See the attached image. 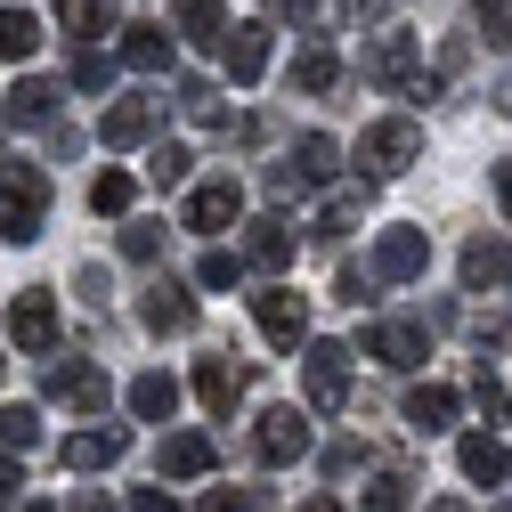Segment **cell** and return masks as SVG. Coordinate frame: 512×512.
<instances>
[{
	"label": "cell",
	"mask_w": 512,
	"mask_h": 512,
	"mask_svg": "<svg viewBox=\"0 0 512 512\" xmlns=\"http://www.w3.org/2000/svg\"><path fill=\"white\" fill-rule=\"evenodd\" d=\"M252 456L261 464H301L309 456V415L301 407H269L261 423H252Z\"/></svg>",
	"instance_id": "7"
},
{
	"label": "cell",
	"mask_w": 512,
	"mask_h": 512,
	"mask_svg": "<svg viewBox=\"0 0 512 512\" xmlns=\"http://www.w3.org/2000/svg\"><path fill=\"white\" fill-rule=\"evenodd\" d=\"M122 456H131V431H122V423H98V431H74V439H66V464H74V472H106V464H122Z\"/></svg>",
	"instance_id": "16"
},
{
	"label": "cell",
	"mask_w": 512,
	"mask_h": 512,
	"mask_svg": "<svg viewBox=\"0 0 512 512\" xmlns=\"http://www.w3.org/2000/svg\"><path fill=\"white\" fill-rule=\"evenodd\" d=\"M0 447H9V456L41 447V407H0Z\"/></svg>",
	"instance_id": "32"
},
{
	"label": "cell",
	"mask_w": 512,
	"mask_h": 512,
	"mask_svg": "<svg viewBox=\"0 0 512 512\" xmlns=\"http://www.w3.org/2000/svg\"><path fill=\"white\" fill-rule=\"evenodd\" d=\"M187 163H196L187 147H155V155H147V179H155V187H187Z\"/></svg>",
	"instance_id": "36"
},
{
	"label": "cell",
	"mask_w": 512,
	"mask_h": 512,
	"mask_svg": "<svg viewBox=\"0 0 512 512\" xmlns=\"http://www.w3.org/2000/svg\"><path fill=\"white\" fill-rule=\"evenodd\" d=\"M407 488H415L407 472H374V480H366V496H358V512H407V504H415Z\"/></svg>",
	"instance_id": "31"
},
{
	"label": "cell",
	"mask_w": 512,
	"mask_h": 512,
	"mask_svg": "<svg viewBox=\"0 0 512 512\" xmlns=\"http://www.w3.org/2000/svg\"><path fill=\"white\" fill-rule=\"evenodd\" d=\"M131 415H139V423H171V415H179V382H171L163 366L131 374Z\"/></svg>",
	"instance_id": "20"
},
{
	"label": "cell",
	"mask_w": 512,
	"mask_h": 512,
	"mask_svg": "<svg viewBox=\"0 0 512 512\" xmlns=\"http://www.w3.org/2000/svg\"><path fill=\"white\" fill-rule=\"evenodd\" d=\"M171 57H179V49H171L163 25H122V66H131V74H163Z\"/></svg>",
	"instance_id": "21"
},
{
	"label": "cell",
	"mask_w": 512,
	"mask_h": 512,
	"mask_svg": "<svg viewBox=\"0 0 512 512\" xmlns=\"http://www.w3.org/2000/svg\"><path fill=\"white\" fill-rule=\"evenodd\" d=\"M472 9H480V17H504V9H512V0H472Z\"/></svg>",
	"instance_id": "49"
},
{
	"label": "cell",
	"mask_w": 512,
	"mask_h": 512,
	"mask_svg": "<svg viewBox=\"0 0 512 512\" xmlns=\"http://www.w3.org/2000/svg\"><path fill=\"white\" fill-rule=\"evenodd\" d=\"M382 285H415L423 269H431V236L423 228H382L374 236V261H366Z\"/></svg>",
	"instance_id": "5"
},
{
	"label": "cell",
	"mask_w": 512,
	"mask_h": 512,
	"mask_svg": "<svg viewBox=\"0 0 512 512\" xmlns=\"http://www.w3.org/2000/svg\"><path fill=\"white\" fill-rule=\"evenodd\" d=\"M212 98H220V90H212L204 74H187V82H179V106H187V114H212Z\"/></svg>",
	"instance_id": "41"
},
{
	"label": "cell",
	"mask_w": 512,
	"mask_h": 512,
	"mask_svg": "<svg viewBox=\"0 0 512 512\" xmlns=\"http://www.w3.org/2000/svg\"><path fill=\"white\" fill-rule=\"evenodd\" d=\"M285 163H293V171H301V179H309V187H317V179H334V163H342V147H334V139H326V131H301V139H293V155H285Z\"/></svg>",
	"instance_id": "28"
},
{
	"label": "cell",
	"mask_w": 512,
	"mask_h": 512,
	"mask_svg": "<svg viewBox=\"0 0 512 512\" xmlns=\"http://www.w3.org/2000/svg\"><path fill=\"white\" fill-rule=\"evenodd\" d=\"M269 9H277V17H293V25H309V17H317V0H269Z\"/></svg>",
	"instance_id": "43"
},
{
	"label": "cell",
	"mask_w": 512,
	"mask_h": 512,
	"mask_svg": "<svg viewBox=\"0 0 512 512\" xmlns=\"http://www.w3.org/2000/svg\"><path fill=\"white\" fill-rule=\"evenodd\" d=\"M196 285H204V293H236V285H244V261H236V252H220V244H212L204 261H196Z\"/></svg>",
	"instance_id": "33"
},
{
	"label": "cell",
	"mask_w": 512,
	"mask_h": 512,
	"mask_svg": "<svg viewBox=\"0 0 512 512\" xmlns=\"http://www.w3.org/2000/svg\"><path fill=\"white\" fill-rule=\"evenodd\" d=\"M212 472V439L204 431H171L163 439V480H204Z\"/></svg>",
	"instance_id": "24"
},
{
	"label": "cell",
	"mask_w": 512,
	"mask_h": 512,
	"mask_svg": "<svg viewBox=\"0 0 512 512\" xmlns=\"http://www.w3.org/2000/svg\"><path fill=\"white\" fill-rule=\"evenodd\" d=\"M423 512H464V504H456V496H439V504H423Z\"/></svg>",
	"instance_id": "51"
},
{
	"label": "cell",
	"mask_w": 512,
	"mask_h": 512,
	"mask_svg": "<svg viewBox=\"0 0 512 512\" xmlns=\"http://www.w3.org/2000/svg\"><path fill=\"white\" fill-rule=\"evenodd\" d=\"M334 293H342L350 309H358V301H374V269H342V277H334Z\"/></svg>",
	"instance_id": "40"
},
{
	"label": "cell",
	"mask_w": 512,
	"mask_h": 512,
	"mask_svg": "<svg viewBox=\"0 0 512 512\" xmlns=\"http://www.w3.org/2000/svg\"><path fill=\"white\" fill-rule=\"evenodd\" d=\"M293 252H301L293 220H252V236H244V269H261V277H285V269H293Z\"/></svg>",
	"instance_id": "13"
},
{
	"label": "cell",
	"mask_w": 512,
	"mask_h": 512,
	"mask_svg": "<svg viewBox=\"0 0 512 512\" xmlns=\"http://www.w3.org/2000/svg\"><path fill=\"white\" fill-rule=\"evenodd\" d=\"M139 512H179V504H171L163 488H139Z\"/></svg>",
	"instance_id": "45"
},
{
	"label": "cell",
	"mask_w": 512,
	"mask_h": 512,
	"mask_svg": "<svg viewBox=\"0 0 512 512\" xmlns=\"http://www.w3.org/2000/svg\"><path fill=\"white\" fill-rule=\"evenodd\" d=\"M196 236H220V228H236L244 220V187L228 179V171H212V179H196L187 187V212H179Z\"/></svg>",
	"instance_id": "4"
},
{
	"label": "cell",
	"mask_w": 512,
	"mask_h": 512,
	"mask_svg": "<svg viewBox=\"0 0 512 512\" xmlns=\"http://www.w3.org/2000/svg\"><path fill=\"white\" fill-rule=\"evenodd\" d=\"M204 512H269V488H212Z\"/></svg>",
	"instance_id": "38"
},
{
	"label": "cell",
	"mask_w": 512,
	"mask_h": 512,
	"mask_svg": "<svg viewBox=\"0 0 512 512\" xmlns=\"http://www.w3.org/2000/svg\"><path fill=\"white\" fill-rule=\"evenodd\" d=\"M358 464H366V447H358V439H334V447H326V472H334V480L358 472Z\"/></svg>",
	"instance_id": "42"
},
{
	"label": "cell",
	"mask_w": 512,
	"mask_h": 512,
	"mask_svg": "<svg viewBox=\"0 0 512 512\" xmlns=\"http://www.w3.org/2000/svg\"><path fill=\"white\" fill-rule=\"evenodd\" d=\"M33 512H49V504H33Z\"/></svg>",
	"instance_id": "53"
},
{
	"label": "cell",
	"mask_w": 512,
	"mask_h": 512,
	"mask_svg": "<svg viewBox=\"0 0 512 512\" xmlns=\"http://www.w3.org/2000/svg\"><path fill=\"white\" fill-rule=\"evenodd\" d=\"M9 342H17V350H33V358H49V350H57V293L25 285V293L9 301Z\"/></svg>",
	"instance_id": "6"
},
{
	"label": "cell",
	"mask_w": 512,
	"mask_h": 512,
	"mask_svg": "<svg viewBox=\"0 0 512 512\" xmlns=\"http://www.w3.org/2000/svg\"><path fill=\"white\" fill-rule=\"evenodd\" d=\"M456 391H447V382H415V391H407V423L415 431H447V423H456Z\"/></svg>",
	"instance_id": "26"
},
{
	"label": "cell",
	"mask_w": 512,
	"mask_h": 512,
	"mask_svg": "<svg viewBox=\"0 0 512 512\" xmlns=\"http://www.w3.org/2000/svg\"><path fill=\"white\" fill-rule=\"evenodd\" d=\"M114 0H57V25H66L74 41H98V33H114Z\"/></svg>",
	"instance_id": "27"
},
{
	"label": "cell",
	"mask_w": 512,
	"mask_h": 512,
	"mask_svg": "<svg viewBox=\"0 0 512 512\" xmlns=\"http://www.w3.org/2000/svg\"><path fill=\"white\" fill-rule=\"evenodd\" d=\"M196 399L228 423V415L244 407V366H228V358H196Z\"/></svg>",
	"instance_id": "17"
},
{
	"label": "cell",
	"mask_w": 512,
	"mask_h": 512,
	"mask_svg": "<svg viewBox=\"0 0 512 512\" xmlns=\"http://www.w3.org/2000/svg\"><path fill=\"white\" fill-rule=\"evenodd\" d=\"M358 350L382 358V366H423V358H431V334L415 326V317H382V326L358 334Z\"/></svg>",
	"instance_id": "9"
},
{
	"label": "cell",
	"mask_w": 512,
	"mask_h": 512,
	"mask_svg": "<svg viewBox=\"0 0 512 512\" xmlns=\"http://www.w3.org/2000/svg\"><path fill=\"white\" fill-rule=\"evenodd\" d=\"M41 49V17L33 9H0V57H33Z\"/></svg>",
	"instance_id": "30"
},
{
	"label": "cell",
	"mask_w": 512,
	"mask_h": 512,
	"mask_svg": "<svg viewBox=\"0 0 512 512\" xmlns=\"http://www.w3.org/2000/svg\"><path fill=\"white\" fill-rule=\"evenodd\" d=\"M171 9H179V33L187 41H196V49H228V9H220V0H171Z\"/></svg>",
	"instance_id": "22"
},
{
	"label": "cell",
	"mask_w": 512,
	"mask_h": 512,
	"mask_svg": "<svg viewBox=\"0 0 512 512\" xmlns=\"http://www.w3.org/2000/svg\"><path fill=\"white\" fill-rule=\"evenodd\" d=\"M464 293H512V244L504 236H472L464 244Z\"/></svg>",
	"instance_id": "12"
},
{
	"label": "cell",
	"mask_w": 512,
	"mask_h": 512,
	"mask_svg": "<svg viewBox=\"0 0 512 512\" xmlns=\"http://www.w3.org/2000/svg\"><path fill=\"white\" fill-rule=\"evenodd\" d=\"M334 82H342V57H334V41H309V49L293 57V90H301V98H326Z\"/></svg>",
	"instance_id": "23"
},
{
	"label": "cell",
	"mask_w": 512,
	"mask_h": 512,
	"mask_svg": "<svg viewBox=\"0 0 512 512\" xmlns=\"http://www.w3.org/2000/svg\"><path fill=\"white\" fill-rule=\"evenodd\" d=\"M252 317H261V334H269L277 350H293V342L309 334V301H301L293 285H269V293H252Z\"/></svg>",
	"instance_id": "10"
},
{
	"label": "cell",
	"mask_w": 512,
	"mask_h": 512,
	"mask_svg": "<svg viewBox=\"0 0 512 512\" xmlns=\"http://www.w3.org/2000/svg\"><path fill=\"white\" fill-rule=\"evenodd\" d=\"M309 407H326V415H342L350 407V350L342 342H309Z\"/></svg>",
	"instance_id": "8"
},
{
	"label": "cell",
	"mask_w": 512,
	"mask_h": 512,
	"mask_svg": "<svg viewBox=\"0 0 512 512\" xmlns=\"http://www.w3.org/2000/svg\"><path fill=\"white\" fill-rule=\"evenodd\" d=\"M41 220H49V171L9 163L0 171V244H33Z\"/></svg>",
	"instance_id": "1"
},
{
	"label": "cell",
	"mask_w": 512,
	"mask_h": 512,
	"mask_svg": "<svg viewBox=\"0 0 512 512\" xmlns=\"http://www.w3.org/2000/svg\"><path fill=\"white\" fill-rule=\"evenodd\" d=\"M488 179H496V204H504V220H512V163H496Z\"/></svg>",
	"instance_id": "44"
},
{
	"label": "cell",
	"mask_w": 512,
	"mask_h": 512,
	"mask_svg": "<svg viewBox=\"0 0 512 512\" xmlns=\"http://www.w3.org/2000/svg\"><path fill=\"white\" fill-rule=\"evenodd\" d=\"M9 496H17V464H9V456H0V504H9Z\"/></svg>",
	"instance_id": "46"
},
{
	"label": "cell",
	"mask_w": 512,
	"mask_h": 512,
	"mask_svg": "<svg viewBox=\"0 0 512 512\" xmlns=\"http://www.w3.org/2000/svg\"><path fill=\"white\" fill-rule=\"evenodd\" d=\"M131 204H139V179H131V171H98V179H90V212L131 220Z\"/></svg>",
	"instance_id": "29"
},
{
	"label": "cell",
	"mask_w": 512,
	"mask_h": 512,
	"mask_svg": "<svg viewBox=\"0 0 512 512\" xmlns=\"http://www.w3.org/2000/svg\"><path fill=\"white\" fill-rule=\"evenodd\" d=\"M301 512H342V496H309V504H301Z\"/></svg>",
	"instance_id": "47"
},
{
	"label": "cell",
	"mask_w": 512,
	"mask_h": 512,
	"mask_svg": "<svg viewBox=\"0 0 512 512\" xmlns=\"http://www.w3.org/2000/svg\"><path fill=\"white\" fill-rule=\"evenodd\" d=\"M358 212H366V187H342V196H326V236L358 228Z\"/></svg>",
	"instance_id": "37"
},
{
	"label": "cell",
	"mask_w": 512,
	"mask_h": 512,
	"mask_svg": "<svg viewBox=\"0 0 512 512\" xmlns=\"http://www.w3.org/2000/svg\"><path fill=\"white\" fill-rule=\"evenodd\" d=\"M220 66H228V82H261L269 74V25H236L228 49H220Z\"/></svg>",
	"instance_id": "19"
},
{
	"label": "cell",
	"mask_w": 512,
	"mask_h": 512,
	"mask_svg": "<svg viewBox=\"0 0 512 512\" xmlns=\"http://www.w3.org/2000/svg\"><path fill=\"white\" fill-rule=\"evenodd\" d=\"M456 464H464V480H480V488H496V480L512 472V456H504L496 431H464V439H456Z\"/></svg>",
	"instance_id": "18"
},
{
	"label": "cell",
	"mask_w": 512,
	"mask_h": 512,
	"mask_svg": "<svg viewBox=\"0 0 512 512\" xmlns=\"http://www.w3.org/2000/svg\"><path fill=\"white\" fill-rule=\"evenodd\" d=\"M74 512H114V504L106 496H74Z\"/></svg>",
	"instance_id": "48"
},
{
	"label": "cell",
	"mask_w": 512,
	"mask_h": 512,
	"mask_svg": "<svg viewBox=\"0 0 512 512\" xmlns=\"http://www.w3.org/2000/svg\"><path fill=\"white\" fill-rule=\"evenodd\" d=\"M358 74L366 82H382V90H415V33H374V49L358 57Z\"/></svg>",
	"instance_id": "11"
},
{
	"label": "cell",
	"mask_w": 512,
	"mask_h": 512,
	"mask_svg": "<svg viewBox=\"0 0 512 512\" xmlns=\"http://www.w3.org/2000/svg\"><path fill=\"white\" fill-rule=\"evenodd\" d=\"M504 512H512V504H504Z\"/></svg>",
	"instance_id": "54"
},
{
	"label": "cell",
	"mask_w": 512,
	"mask_h": 512,
	"mask_svg": "<svg viewBox=\"0 0 512 512\" xmlns=\"http://www.w3.org/2000/svg\"><path fill=\"white\" fill-rule=\"evenodd\" d=\"M139 317H147V334H187V326H196V293H187L179 277H155L147 301H139Z\"/></svg>",
	"instance_id": "14"
},
{
	"label": "cell",
	"mask_w": 512,
	"mask_h": 512,
	"mask_svg": "<svg viewBox=\"0 0 512 512\" xmlns=\"http://www.w3.org/2000/svg\"><path fill=\"white\" fill-rule=\"evenodd\" d=\"M342 9H350V17H374V9H382V0H342Z\"/></svg>",
	"instance_id": "50"
},
{
	"label": "cell",
	"mask_w": 512,
	"mask_h": 512,
	"mask_svg": "<svg viewBox=\"0 0 512 512\" xmlns=\"http://www.w3.org/2000/svg\"><path fill=\"white\" fill-rule=\"evenodd\" d=\"M0 374H9V358H0Z\"/></svg>",
	"instance_id": "52"
},
{
	"label": "cell",
	"mask_w": 512,
	"mask_h": 512,
	"mask_svg": "<svg viewBox=\"0 0 512 512\" xmlns=\"http://www.w3.org/2000/svg\"><path fill=\"white\" fill-rule=\"evenodd\" d=\"M472 407H480L488 423H504V415H512V391H504V382H496L488 366H472Z\"/></svg>",
	"instance_id": "34"
},
{
	"label": "cell",
	"mask_w": 512,
	"mask_h": 512,
	"mask_svg": "<svg viewBox=\"0 0 512 512\" xmlns=\"http://www.w3.org/2000/svg\"><path fill=\"white\" fill-rule=\"evenodd\" d=\"M0 114H9L17 122V131H33V122H49L57 114V82H41V74H25L9 98H0Z\"/></svg>",
	"instance_id": "25"
},
{
	"label": "cell",
	"mask_w": 512,
	"mask_h": 512,
	"mask_svg": "<svg viewBox=\"0 0 512 512\" xmlns=\"http://www.w3.org/2000/svg\"><path fill=\"white\" fill-rule=\"evenodd\" d=\"M163 252V228L155 220H122V261H155Z\"/></svg>",
	"instance_id": "35"
},
{
	"label": "cell",
	"mask_w": 512,
	"mask_h": 512,
	"mask_svg": "<svg viewBox=\"0 0 512 512\" xmlns=\"http://www.w3.org/2000/svg\"><path fill=\"white\" fill-rule=\"evenodd\" d=\"M358 163H366L374 179H399L407 163H423V122H407V114L366 122V131H358Z\"/></svg>",
	"instance_id": "2"
},
{
	"label": "cell",
	"mask_w": 512,
	"mask_h": 512,
	"mask_svg": "<svg viewBox=\"0 0 512 512\" xmlns=\"http://www.w3.org/2000/svg\"><path fill=\"white\" fill-rule=\"evenodd\" d=\"M106 82H114V57L106 49H82L74 57V90H106Z\"/></svg>",
	"instance_id": "39"
},
{
	"label": "cell",
	"mask_w": 512,
	"mask_h": 512,
	"mask_svg": "<svg viewBox=\"0 0 512 512\" xmlns=\"http://www.w3.org/2000/svg\"><path fill=\"white\" fill-rule=\"evenodd\" d=\"M41 399H57V407H74V415H90V423H98V407L114 399V382H106V366H98V358H57V366L41 374Z\"/></svg>",
	"instance_id": "3"
},
{
	"label": "cell",
	"mask_w": 512,
	"mask_h": 512,
	"mask_svg": "<svg viewBox=\"0 0 512 512\" xmlns=\"http://www.w3.org/2000/svg\"><path fill=\"white\" fill-rule=\"evenodd\" d=\"M155 122H163V98H122L98 122V147H139V139H155Z\"/></svg>",
	"instance_id": "15"
}]
</instances>
